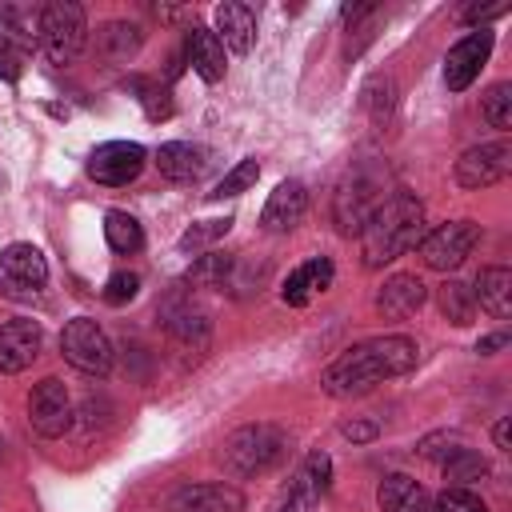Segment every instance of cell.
<instances>
[{
    "label": "cell",
    "instance_id": "6da1fadb",
    "mask_svg": "<svg viewBox=\"0 0 512 512\" xmlns=\"http://www.w3.org/2000/svg\"><path fill=\"white\" fill-rule=\"evenodd\" d=\"M416 340L412 336H372V340H360L352 348H344L324 372H320V388L336 400H352V396H364L372 392L380 380L388 376H404L416 368Z\"/></svg>",
    "mask_w": 512,
    "mask_h": 512
},
{
    "label": "cell",
    "instance_id": "7a4b0ae2",
    "mask_svg": "<svg viewBox=\"0 0 512 512\" xmlns=\"http://www.w3.org/2000/svg\"><path fill=\"white\" fill-rule=\"evenodd\" d=\"M424 236V204L412 192H392L376 204L368 224L360 228V256L364 268H384L408 248H416Z\"/></svg>",
    "mask_w": 512,
    "mask_h": 512
},
{
    "label": "cell",
    "instance_id": "3957f363",
    "mask_svg": "<svg viewBox=\"0 0 512 512\" xmlns=\"http://www.w3.org/2000/svg\"><path fill=\"white\" fill-rule=\"evenodd\" d=\"M288 456V432L260 420V424H244L236 428L224 448H220V464L232 472V476H264L272 472L280 460Z\"/></svg>",
    "mask_w": 512,
    "mask_h": 512
},
{
    "label": "cell",
    "instance_id": "277c9868",
    "mask_svg": "<svg viewBox=\"0 0 512 512\" xmlns=\"http://www.w3.org/2000/svg\"><path fill=\"white\" fill-rule=\"evenodd\" d=\"M88 44V16L76 0H52L40 12V48L52 64H72Z\"/></svg>",
    "mask_w": 512,
    "mask_h": 512
},
{
    "label": "cell",
    "instance_id": "5b68a950",
    "mask_svg": "<svg viewBox=\"0 0 512 512\" xmlns=\"http://www.w3.org/2000/svg\"><path fill=\"white\" fill-rule=\"evenodd\" d=\"M60 352H64V360H68L76 372H84V376H108V372H112V360H116L108 332H104L92 316H76V320L64 324V332H60Z\"/></svg>",
    "mask_w": 512,
    "mask_h": 512
},
{
    "label": "cell",
    "instance_id": "8992f818",
    "mask_svg": "<svg viewBox=\"0 0 512 512\" xmlns=\"http://www.w3.org/2000/svg\"><path fill=\"white\" fill-rule=\"evenodd\" d=\"M476 244H480V224L476 220H448V224H436L432 232H424L416 252L424 260V268L452 272L472 256Z\"/></svg>",
    "mask_w": 512,
    "mask_h": 512
},
{
    "label": "cell",
    "instance_id": "52a82bcc",
    "mask_svg": "<svg viewBox=\"0 0 512 512\" xmlns=\"http://www.w3.org/2000/svg\"><path fill=\"white\" fill-rule=\"evenodd\" d=\"M72 420H76V412H72V396H68L64 380L44 376L28 392V424H32V432L44 436V440H56V436H64L72 428Z\"/></svg>",
    "mask_w": 512,
    "mask_h": 512
},
{
    "label": "cell",
    "instance_id": "ba28073f",
    "mask_svg": "<svg viewBox=\"0 0 512 512\" xmlns=\"http://www.w3.org/2000/svg\"><path fill=\"white\" fill-rule=\"evenodd\" d=\"M148 152L144 144L136 140H108V144H96L92 156H88V176L104 188H120V184H132L144 168Z\"/></svg>",
    "mask_w": 512,
    "mask_h": 512
},
{
    "label": "cell",
    "instance_id": "9c48e42d",
    "mask_svg": "<svg viewBox=\"0 0 512 512\" xmlns=\"http://www.w3.org/2000/svg\"><path fill=\"white\" fill-rule=\"evenodd\" d=\"M164 512H244V492L224 480L180 484L164 496Z\"/></svg>",
    "mask_w": 512,
    "mask_h": 512
},
{
    "label": "cell",
    "instance_id": "30bf717a",
    "mask_svg": "<svg viewBox=\"0 0 512 512\" xmlns=\"http://www.w3.org/2000/svg\"><path fill=\"white\" fill-rule=\"evenodd\" d=\"M512 168V144L508 140H492V144H476L456 160V184L476 192L488 188L496 180H504Z\"/></svg>",
    "mask_w": 512,
    "mask_h": 512
},
{
    "label": "cell",
    "instance_id": "8fae6325",
    "mask_svg": "<svg viewBox=\"0 0 512 512\" xmlns=\"http://www.w3.org/2000/svg\"><path fill=\"white\" fill-rule=\"evenodd\" d=\"M488 56H492V32L488 28H476L464 40H456L448 48V56H444V84H448V92H464L480 76V68L488 64Z\"/></svg>",
    "mask_w": 512,
    "mask_h": 512
},
{
    "label": "cell",
    "instance_id": "7c38bea8",
    "mask_svg": "<svg viewBox=\"0 0 512 512\" xmlns=\"http://www.w3.org/2000/svg\"><path fill=\"white\" fill-rule=\"evenodd\" d=\"M160 320H164V328H168V336H172V344L180 348V352H204L208 348V316L184 296V292H172L168 300H164V308H160Z\"/></svg>",
    "mask_w": 512,
    "mask_h": 512
},
{
    "label": "cell",
    "instance_id": "4fadbf2b",
    "mask_svg": "<svg viewBox=\"0 0 512 512\" xmlns=\"http://www.w3.org/2000/svg\"><path fill=\"white\" fill-rule=\"evenodd\" d=\"M376 212V184L368 176H348L332 196V220L344 236H360L368 216Z\"/></svg>",
    "mask_w": 512,
    "mask_h": 512
},
{
    "label": "cell",
    "instance_id": "5bb4252c",
    "mask_svg": "<svg viewBox=\"0 0 512 512\" xmlns=\"http://www.w3.org/2000/svg\"><path fill=\"white\" fill-rule=\"evenodd\" d=\"M44 348V328L28 316H16L8 324H0V372L16 376L24 368H32V360Z\"/></svg>",
    "mask_w": 512,
    "mask_h": 512
},
{
    "label": "cell",
    "instance_id": "9a60e30c",
    "mask_svg": "<svg viewBox=\"0 0 512 512\" xmlns=\"http://www.w3.org/2000/svg\"><path fill=\"white\" fill-rule=\"evenodd\" d=\"M424 300H428L424 280H420L416 272H396V276H388V280L380 284V292H376V312H380L384 320H408V316H416V312L424 308Z\"/></svg>",
    "mask_w": 512,
    "mask_h": 512
},
{
    "label": "cell",
    "instance_id": "2e32d148",
    "mask_svg": "<svg viewBox=\"0 0 512 512\" xmlns=\"http://www.w3.org/2000/svg\"><path fill=\"white\" fill-rule=\"evenodd\" d=\"M304 208H308V192L300 180H280L268 200H264V212H260V228L264 232H292L300 220H304Z\"/></svg>",
    "mask_w": 512,
    "mask_h": 512
},
{
    "label": "cell",
    "instance_id": "e0dca14e",
    "mask_svg": "<svg viewBox=\"0 0 512 512\" xmlns=\"http://www.w3.org/2000/svg\"><path fill=\"white\" fill-rule=\"evenodd\" d=\"M212 16H216V36H220L224 48H232L236 56L252 52V44H256V12L248 4L224 0V4H216Z\"/></svg>",
    "mask_w": 512,
    "mask_h": 512
},
{
    "label": "cell",
    "instance_id": "ac0fdd59",
    "mask_svg": "<svg viewBox=\"0 0 512 512\" xmlns=\"http://www.w3.org/2000/svg\"><path fill=\"white\" fill-rule=\"evenodd\" d=\"M156 168H160V176L172 180V184H192V180L204 176L208 152L196 148V144H188V140H168V144L156 148Z\"/></svg>",
    "mask_w": 512,
    "mask_h": 512
},
{
    "label": "cell",
    "instance_id": "d6986e66",
    "mask_svg": "<svg viewBox=\"0 0 512 512\" xmlns=\"http://www.w3.org/2000/svg\"><path fill=\"white\" fill-rule=\"evenodd\" d=\"M184 56H188V64H192V72L200 80H208V84L224 80V68H228L224 64V44H220V36L212 28L192 24L188 36H184Z\"/></svg>",
    "mask_w": 512,
    "mask_h": 512
},
{
    "label": "cell",
    "instance_id": "ffe728a7",
    "mask_svg": "<svg viewBox=\"0 0 512 512\" xmlns=\"http://www.w3.org/2000/svg\"><path fill=\"white\" fill-rule=\"evenodd\" d=\"M0 272L12 288H44L48 280V260L36 244H8L4 256H0Z\"/></svg>",
    "mask_w": 512,
    "mask_h": 512
},
{
    "label": "cell",
    "instance_id": "44dd1931",
    "mask_svg": "<svg viewBox=\"0 0 512 512\" xmlns=\"http://www.w3.org/2000/svg\"><path fill=\"white\" fill-rule=\"evenodd\" d=\"M472 300H480V308L496 320H508L512 316V268L504 264H488L476 272V284H472Z\"/></svg>",
    "mask_w": 512,
    "mask_h": 512
},
{
    "label": "cell",
    "instance_id": "7402d4cb",
    "mask_svg": "<svg viewBox=\"0 0 512 512\" xmlns=\"http://www.w3.org/2000/svg\"><path fill=\"white\" fill-rule=\"evenodd\" d=\"M332 276H336L332 260H328V256H312L308 264H300V268H292V272H288V280L280 284V296H284V304L300 308V304H308V296H312V292L332 288Z\"/></svg>",
    "mask_w": 512,
    "mask_h": 512
},
{
    "label": "cell",
    "instance_id": "603a6c76",
    "mask_svg": "<svg viewBox=\"0 0 512 512\" xmlns=\"http://www.w3.org/2000/svg\"><path fill=\"white\" fill-rule=\"evenodd\" d=\"M376 500H380V512H432L428 492L404 472L384 476L380 488H376Z\"/></svg>",
    "mask_w": 512,
    "mask_h": 512
},
{
    "label": "cell",
    "instance_id": "cb8c5ba5",
    "mask_svg": "<svg viewBox=\"0 0 512 512\" xmlns=\"http://www.w3.org/2000/svg\"><path fill=\"white\" fill-rule=\"evenodd\" d=\"M40 12L44 8H32V4H4L0 8V36L12 40L20 52L36 48L40 44Z\"/></svg>",
    "mask_w": 512,
    "mask_h": 512
},
{
    "label": "cell",
    "instance_id": "d4e9b609",
    "mask_svg": "<svg viewBox=\"0 0 512 512\" xmlns=\"http://www.w3.org/2000/svg\"><path fill=\"white\" fill-rule=\"evenodd\" d=\"M144 44V28L132 24V20H108L100 32H96V48L108 56V60H132Z\"/></svg>",
    "mask_w": 512,
    "mask_h": 512
},
{
    "label": "cell",
    "instance_id": "484cf974",
    "mask_svg": "<svg viewBox=\"0 0 512 512\" xmlns=\"http://www.w3.org/2000/svg\"><path fill=\"white\" fill-rule=\"evenodd\" d=\"M232 272H236V256L212 248V252H204V256H196L188 264L184 284H192V288H224L232 280Z\"/></svg>",
    "mask_w": 512,
    "mask_h": 512
},
{
    "label": "cell",
    "instance_id": "4316f807",
    "mask_svg": "<svg viewBox=\"0 0 512 512\" xmlns=\"http://www.w3.org/2000/svg\"><path fill=\"white\" fill-rule=\"evenodd\" d=\"M436 308H440V316H444L448 324H456V328L472 324V316H476L472 288H468L464 280H444V284L436 288Z\"/></svg>",
    "mask_w": 512,
    "mask_h": 512
},
{
    "label": "cell",
    "instance_id": "83f0119b",
    "mask_svg": "<svg viewBox=\"0 0 512 512\" xmlns=\"http://www.w3.org/2000/svg\"><path fill=\"white\" fill-rule=\"evenodd\" d=\"M104 240H108V248H112V252L132 256V252H140V248H144V228H140V220H136V216H128V212L112 208V212L104 216Z\"/></svg>",
    "mask_w": 512,
    "mask_h": 512
},
{
    "label": "cell",
    "instance_id": "f1b7e54d",
    "mask_svg": "<svg viewBox=\"0 0 512 512\" xmlns=\"http://www.w3.org/2000/svg\"><path fill=\"white\" fill-rule=\"evenodd\" d=\"M440 468H444L448 488H468V484H476V480H484V476H488V460H484L480 452H472V448L452 452Z\"/></svg>",
    "mask_w": 512,
    "mask_h": 512
},
{
    "label": "cell",
    "instance_id": "f546056e",
    "mask_svg": "<svg viewBox=\"0 0 512 512\" xmlns=\"http://www.w3.org/2000/svg\"><path fill=\"white\" fill-rule=\"evenodd\" d=\"M360 104L372 120H388L392 108H396V80L392 76H372L364 88H360Z\"/></svg>",
    "mask_w": 512,
    "mask_h": 512
},
{
    "label": "cell",
    "instance_id": "4dcf8cb0",
    "mask_svg": "<svg viewBox=\"0 0 512 512\" xmlns=\"http://www.w3.org/2000/svg\"><path fill=\"white\" fill-rule=\"evenodd\" d=\"M480 112H484L488 128L508 132V128H512V84H508V80L492 84V88L484 92V100H480Z\"/></svg>",
    "mask_w": 512,
    "mask_h": 512
},
{
    "label": "cell",
    "instance_id": "1f68e13d",
    "mask_svg": "<svg viewBox=\"0 0 512 512\" xmlns=\"http://www.w3.org/2000/svg\"><path fill=\"white\" fill-rule=\"evenodd\" d=\"M256 176H260V164H256V156H248V160H240L232 172H224V180H220L208 196H212V200H232V196L248 192V188L256 184Z\"/></svg>",
    "mask_w": 512,
    "mask_h": 512
},
{
    "label": "cell",
    "instance_id": "d6a6232c",
    "mask_svg": "<svg viewBox=\"0 0 512 512\" xmlns=\"http://www.w3.org/2000/svg\"><path fill=\"white\" fill-rule=\"evenodd\" d=\"M236 220L232 216H216V220H200V224H192L184 236H180V248L184 252H196V248H208L212 240H220V236H228V228H232Z\"/></svg>",
    "mask_w": 512,
    "mask_h": 512
},
{
    "label": "cell",
    "instance_id": "836d02e7",
    "mask_svg": "<svg viewBox=\"0 0 512 512\" xmlns=\"http://www.w3.org/2000/svg\"><path fill=\"white\" fill-rule=\"evenodd\" d=\"M296 480L304 488H312L316 496H324L328 484H332V460H328V452H308L304 464H300V472H296Z\"/></svg>",
    "mask_w": 512,
    "mask_h": 512
},
{
    "label": "cell",
    "instance_id": "e575fe53",
    "mask_svg": "<svg viewBox=\"0 0 512 512\" xmlns=\"http://www.w3.org/2000/svg\"><path fill=\"white\" fill-rule=\"evenodd\" d=\"M432 512H488V504L472 488H444L432 504Z\"/></svg>",
    "mask_w": 512,
    "mask_h": 512
},
{
    "label": "cell",
    "instance_id": "d590c367",
    "mask_svg": "<svg viewBox=\"0 0 512 512\" xmlns=\"http://www.w3.org/2000/svg\"><path fill=\"white\" fill-rule=\"evenodd\" d=\"M460 448H464V436H460V432H436V436H424L416 452H420L424 460H440V464H444V460H448L452 452H460Z\"/></svg>",
    "mask_w": 512,
    "mask_h": 512
},
{
    "label": "cell",
    "instance_id": "8d00e7d4",
    "mask_svg": "<svg viewBox=\"0 0 512 512\" xmlns=\"http://www.w3.org/2000/svg\"><path fill=\"white\" fill-rule=\"evenodd\" d=\"M132 88L144 92L140 104H144L148 120H168V116H172V100H168V92H164L160 84H152V80H132Z\"/></svg>",
    "mask_w": 512,
    "mask_h": 512
},
{
    "label": "cell",
    "instance_id": "74e56055",
    "mask_svg": "<svg viewBox=\"0 0 512 512\" xmlns=\"http://www.w3.org/2000/svg\"><path fill=\"white\" fill-rule=\"evenodd\" d=\"M136 292H140V276H136V272H112L108 284H104V300L116 304V308L128 304Z\"/></svg>",
    "mask_w": 512,
    "mask_h": 512
},
{
    "label": "cell",
    "instance_id": "f35d334b",
    "mask_svg": "<svg viewBox=\"0 0 512 512\" xmlns=\"http://www.w3.org/2000/svg\"><path fill=\"white\" fill-rule=\"evenodd\" d=\"M316 500H320V496H316L312 488H304L300 480H292L288 492H284V500L276 504V512H316Z\"/></svg>",
    "mask_w": 512,
    "mask_h": 512
},
{
    "label": "cell",
    "instance_id": "ab89813d",
    "mask_svg": "<svg viewBox=\"0 0 512 512\" xmlns=\"http://www.w3.org/2000/svg\"><path fill=\"white\" fill-rule=\"evenodd\" d=\"M20 76H24V52H20L12 40H4V36H0V80L16 84Z\"/></svg>",
    "mask_w": 512,
    "mask_h": 512
},
{
    "label": "cell",
    "instance_id": "60d3db41",
    "mask_svg": "<svg viewBox=\"0 0 512 512\" xmlns=\"http://www.w3.org/2000/svg\"><path fill=\"white\" fill-rule=\"evenodd\" d=\"M508 12V0H496V4H468L464 12H460V20L464 24H488V20H496V16H504Z\"/></svg>",
    "mask_w": 512,
    "mask_h": 512
},
{
    "label": "cell",
    "instance_id": "b9f144b4",
    "mask_svg": "<svg viewBox=\"0 0 512 512\" xmlns=\"http://www.w3.org/2000/svg\"><path fill=\"white\" fill-rule=\"evenodd\" d=\"M340 432H344L352 444H368V440L380 436V424H376V420H348V424H340Z\"/></svg>",
    "mask_w": 512,
    "mask_h": 512
},
{
    "label": "cell",
    "instance_id": "7bdbcfd3",
    "mask_svg": "<svg viewBox=\"0 0 512 512\" xmlns=\"http://www.w3.org/2000/svg\"><path fill=\"white\" fill-rule=\"evenodd\" d=\"M504 344H508V332H492V336H480V340H476V352H480V356H492V352H500Z\"/></svg>",
    "mask_w": 512,
    "mask_h": 512
},
{
    "label": "cell",
    "instance_id": "ee69618b",
    "mask_svg": "<svg viewBox=\"0 0 512 512\" xmlns=\"http://www.w3.org/2000/svg\"><path fill=\"white\" fill-rule=\"evenodd\" d=\"M372 12H376V4H344V8H340V16H344L348 24H356L360 16H372Z\"/></svg>",
    "mask_w": 512,
    "mask_h": 512
},
{
    "label": "cell",
    "instance_id": "f6af8a7d",
    "mask_svg": "<svg viewBox=\"0 0 512 512\" xmlns=\"http://www.w3.org/2000/svg\"><path fill=\"white\" fill-rule=\"evenodd\" d=\"M492 440H496V448H500V452H508V416H500V420H496Z\"/></svg>",
    "mask_w": 512,
    "mask_h": 512
}]
</instances>
